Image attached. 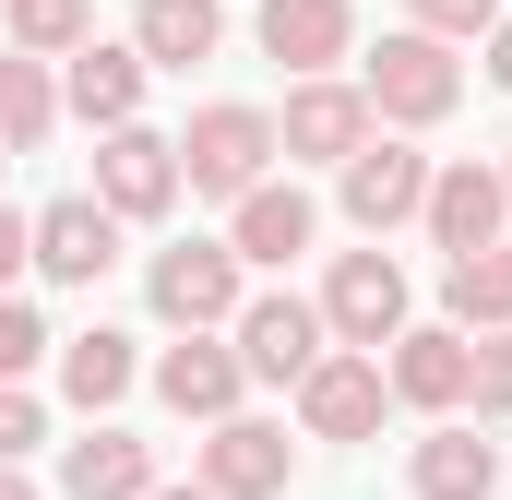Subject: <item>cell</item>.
Listing matches in <instances>:
<instances>
[{
  "label": "cell",
  "mask_w": 512,
  "mask_h": 500,
  "mask_svg": "<svg viewBox=\"0 0 512 500\" xmlns=\"http://www.w3.org/2000/svg\"><path fill=\"white\" fill-rule=\"evenodd\" d=\"M358 96H370V120H393V131L453 120V96H465V72H453V36H429V24L382 36V48H370V72H358Z\"/></svg>",
  "instance_id": "obj_1"
},
{
  "label": "cell",
  "mask_w": 512,
  "mask_h": 500,
  "mask_svg": "<svg viewBox=\"0 0 512 500\" xmlns=\"http://www.w3.org/2000/svg\"><path fill=\"white\" fill-rule=\"evenodd\" d=\"M239 274H251V262H239L227 239H179V250H155L143 286H155V322H179V334H227V322H239Z\"/></svg>",
  "instance_id": "obj_2"
},
{
  "label": "cell",
  "mask_w": 512,
  "mask_h": 500,
  "mask_svg": "<svg viewBox=\"0 0 512 500\" xmlns=\"http://www.w3.org/2000/svg\"><path fill=\"white\" fill-rule=\"evenodd\" d=\"M382 358H370V346H322V358H310V370H298V429H310V441H370V429H382Z\"/></svg>",
  "instance_id": "obj_3"
},
{
  "label": "cell",
  "mask_w": 512,
  "mask_h": 500,
  "mask_svg": "<svg viewBox=\"0 0 512 500\" xmlns=\"http://www.w3.org/2000/svg\"><path fill=\"white\" fill-rule=\"evenodd\" d=\"M262 167H274V120H262V108H203V120L179 131V191L239 203Z\"/></svg>",
  "instance_id": "obj_4"
},
{
  "label": "cell",
  "mask_w": 512,
  "mask_h": 500,
  "mask_svg": "<svg viewBox=\"0 0 512 500\" xmlns=\"http://www.w3.org/2000/svg\"><path fill=\"white\" fill-rule=\"evenodd\" d=\"M322 322H334V346H370L382 358L393 334H405V262L393 250H346L334 286H322Z\"/></svg>",
  "instance_id": "obj_5"
},
{
  "label": "cell",
  "mask_w": 512,
  "mask_h": 500,
  "mask_svg": "<svg viewBox=\"0 0 512 500\" xmlns=\"http://www.w3.org/2000/svg\"><path fill=\"white\" fill-rule=\"evenodd\" d=\"M227 346H239V370H251V381H298L322 346H334V322H322V298H239Z\"/></svg>",
  "instance_id": "obj_6"
},
{
  "label": "cell",
  "mask_w": 512,
  "mask_h": 500,
  "mask_svg": "<svg viewBox=\"0 0 512 500\" xmlns=\"http://www.w3.org/2000/svg\"><path fill=\"white\" fill-rule=\"evenodd\" d=\"M286 477H298V441L274 429V417H215V441H203V489L215 500H286Z\"/></svg>",
  "instance_id": "obj_7"
},
{
  "label": "cell",
  "mask_w": 512,
  "mask_h": 500,
  "mask_svg": "<svg viewBox=\"0 0 512 500\" xmlns=\"http://www.w3.org/2000/svg\"><path fill=\"white\" fill-rule=\"evenodd\" d=\"M96 203H108V215H167V203H179V143H167V131H143V120H120L108 131V143H96Z\"/></svg>",
  "instance_id": "obj_8"
},
{
  "label": "cell",
  "mask_w": 512,
  "mask_h": 500,
  "mask_svg": "<svg viewBox=\"0 0 512 500\" xmlns=\"http://www.w3.org/2000/svg\"><path fill=\"white\" fill-rule=\"evenodd\" d=\"M358 143H370V96H358V84H322V72H298V96H286V120H274V155L346 167Z\"/></svg>",
  "instance_id": "obj_9"
},
{
  "label": "cell",
  "mask_w": 512,
  "mask_h": 500,
  "mask_svg": "<svg viewBox=\"0 0 512 500\" xmlns=\"http://www.w3.org/2000/svg\"><path fill=\"white\" fill-rule=\"evenodd\" d=\"M417 203H429V155H417V143H382V131H370V143L346 155V215H358L370 239H393V227H405Z\"/></svg>",
  "instance_id": "obj_10"
},
{
  "label": "cell",
  "mask_w": 512,
  "mask_h": 500,
  "mask_svg": "<svg viewBox=\"0 0 512 500\" xmlns=\"http://www.w3.org/2000/svg\"><path fill=\"white\" fill-rule=\"evenodd\" d=\"M393 393H405V405H429V417H453V405H465V381H477V346H465V322H405V334H393Z\"/></svg>",
  "instance_id": "obj_11"
},
{
  "label": "cell",
  "mask_w": 512,
  "mask_h": 500,
  "mask_svg": "<svg viewBox=\"0 0 512 500\" xmlns=\"http://www.w3.org/2000/svg\"><path fill=\"white\" fill-rule=\"evenodd\" d=\"M120 262V215L96 203V191H72V203H48L36 215V274H60V286H96Z\"/></svg>",
  "instance_id": "obj_12"
},
{
  "label": "cell",
  "mask_w": 512,
  "mask_h": 500,
  "mask_svg": "<svg viewBox=\"0 0 512 500\" xmlns=\"http://www.w3.org/2000/svg\"><path fill=\"white\" fill-rule=\"evenodd\" d=\"M417 215H429V239H441V250H477V239H501L512 191H501V167L465 155V167H429V203H417Z\"/></svg>",
  "instance_id": "obj_13"
},
{
  "label": "cell",
  "mask_w": 512,
  "mask_h": 500,
  "mask_svg": "<svg viewBox=\"0 0 512 500\" xmlns=\"http://www.w3.org/2000/svg\"><path fill=\"white\" fill-rule=\"evenodd\" d=\"M310 239H322V215H310V191H298V179H251V191H239V227H227L239 262H298Z\"/></svg>",
  "instance_id": "obj_14"
},
{
  "label": "cell",
  "mask_w": 512,
  "mask_h": 500,
  "mask_svg": "<svg viewBox=\"0 0 512 500\" xmlns=\"http://www.w3.org/2000/svg\"><path fill=\"white\" fill-rule=\"evenodd\" d=\"M143 72H155L143 48H108V36H84V48H72V84H60V108H72V120H96V131H120L131 108H143Z\"/></svg>",
  "instance_id": "obj_15"
},
{
  "label": "cell",
  "mask_w": 512,
  "mask_h": 500,
  "mask_svg": "<svg viewBox=\"0 0 512 500\" xmlns=\"http://www.w3.org/2000/svg\"><path fill=\"white\" fill-rule=\"evenodd\" d=\"M346 36H358L346 0H262V60H286V72H334Z\"/></svg>",
  "instance_id": "obj_16"
},
{
  "label": "cell",
  "mask_w": 512,
  "mask_h": 500,
  "mask_svg": "<svg viewBox=\"0 0 512 500\" xmlns=\"http://www.w3.org/2000/svg\"><path fill=\"white\" fill-rule=\"evenodd\" d=\"M239 381H251V370H239V346H215V334H179V346L155 358V393H167L179 417H227Z\"/></svg>",
  "instance_id": "obj_17"
},
{
  "label": "cell",
  "mask_w": 512,
  "mask_h": 500,
  "mask_svg": "<svg viewBox=\"0 0 512 500\" xmlns=\"http://www.w3.org/2000/svg\"><path fill=\"white\" fill-rule=\"evenodd\" d=\"M60 489H72V500H143V489H155V441H131V429L72 441V453H60Z\"/></svg>",
  "instance_id": "obj_18"
},
{
  "label": "cell",
  "mask_w": 512,
  "mask_h": 500,
  "mask_svg": "<svg viewBox=\"0 0 512 500\" xmlns=\"http://www.w3.org/2000/svg\"><path fill=\"white\" fill-rule=\"evenodd\" d=\"M405 477H417V500H489V489H501V441H477V429H429Z\"/></svg>",
  "instance_id": "obj_19"
},
{
  "label": "cell",
  "mask_w": 512,
  "mask_h": 500,
  "mask_svg": "<svg viewBox=\"0 0 512 500\" xmlns=\"http://www.w3.org/2000/svg\"><path fill=\"white\" fill-rule=\"evenodd\" d=\"M441 298H453V322H465V334H501V322H512V250H501V239L441 250Z\"/></svg>",
  "instance_id": "obj_20"
},
{
  "label": "cell",
  "mask_w": 512,
  "mask_h": 500,
  "mask_svg": "<svg viewBox=\"0 0 512 500\" xmlns=\"http://www.w3.org/2000/svg\"><path fill=\"white\" fill-rule=\"evenodd\" d=\"M131 381H143V358H131V334H108V322H96V334H72V346H60V393H72V405H84V417H108V405H120Z\"/></svg>",
  "instance_id": "obj_21"
},
{
  "label": "cell",
  "mask_w": 512,
  "mask_h": 500,
  "mask_svg": "<svg viewBox=\"0 0 512 500\" xmlns=\"http://www.w3.org/2000/svg\"><path fill=\"white\" fill-rule=\"evenodd\" d=\"M215 36H227V12H215V0H143V24H131V48H143L155 72L215 60Z\"/></svg>",
  "instance_id": "obj_22"
},
{
  "label": "cell",
  "mask_w": 512,
  "mask_h": 500,
  "mask_svg": "<svg viewBox=\"0 0 512 500\" xmlns=\"http://www.w3.org/2000/svg\"><path fill=\"white\" fill-rule=\"evenodd\" d=\"M48 120H60V84L36 72V48H12V60H0V143H12V155H36Z\"/></svg>",
  "instance_id": "obj_23"
},
{
  "label": "cell",
  "mask_w": 512,
  "mask_h": 500,
  "mask_svg": "<svg viewBox=\"0 0 512 500\" xmlns=\"http://www.w3.org/2000/svg\"><path fill=\"white\" fill-rule=\"evenodd\" d=\"M96 36V0H12V48H36V60H72Z\"/></svg>",
  "instance_id": "obj_24"
},
{
  "label": "cell",
  "mask_w": 512,
  "mask_h": 500,
  "mask_svg": "<svg viewBox=\"0 0 512 500\" xmlns=\"http://www.w3.org/2000/svg\"><path fill=\"white\" fill-rule=\"evenodd\" d=\"M465 405H477V429H489V417H512V322L477 346V381H465Z\"/></svg>",
  "instance_id": "obj_25"
},
{
  "label": "cell",
  "mask_w": 512,
  "mask_h": 500,
  "mask_svg": "<svg viewBox=\"0 0 512 500\" xmlns=\"http://www.w3.org/2000/svg\"><path fill=\"white\" fill-rule=\"evenodd\" d=\"M36 358H48V322H36L24 298H0V381H24Z\"/></svg>",
  "instance_id": "obj_26"
},
{
  "label": "cell",
  "mask_w": 512,
  "mask_h": 500,
  "mask_svg": "<svg viewBox=\"0 0 512 500\" xmlns=\"http://www.w3.org/2000/svg\"><path fill=\"white\" fill-rule=\"evenodd\" d=\"M36 441H48V417H36V393H24V381H0V465H24Z\"/></svg>",
  "instance_id": "obj_27"
},
{
  "label": "cell",
  "mask_w": 512,
  "mask_h": 500,
  "mask_svg": "<svg viewBox=\"0 0 512 500\" xmlns=\"http://www.w3.org/2000/svg\"><path fill=\"white\" fill-rule=\"evenodd\" d=\"M417 24H429V36H489L501 0H417Z\"/></svg>",
  "instance_id": "obj_28"
},
{
  "label": "cell",
  "mask_w": 512,
  "mask_h": 500,
  "mask_svg": "<svg viewBox=\"0 0 512 500\" xmlns=\"http://www.w3.org/2000/svg\"><path fill=\"white\" fill-rule=\"evenodd\" d=\"M24 262H36V215H12V203H0V298H12V274H24Z\"/></svg>",
  "instance_id": "obj_29"
},
{
  "label": "cell",
  "mask_w": 512,
  "mask_h": 500,
  "mask_svg": "<svg viewBox=\"0 0 512 500\" xmlns=\"http://www.w3.org/2000/svg\"><path fill=\"white\" fill-rule=\"evenodd\" d=\"M489 84H512V24H489Z\"/></svg>",
  "instance_id": "obj_30"
},
{
  "label": "cell",
  "mask_w": 512,
  "mask_h": 500,
  "mask_svg": "<svg viewBox=\"0 0 512 500\" xmlns=\"http://www.w3.org/2000/svg\"><path fill=\"white\" fill-rule=\"evenodd\" d=\"M0 500H36V489H24V465H0Z\"/></svg>",
  "instance_id": "obj_31"
},
{
  "label": "cell",
  "mask_w": 512,
  "mask_h": 500,
  "mask_svg": "<svg viewBox=\"0 0 512 500\" xmlns=\"http://www.w3.org/2000/svg\"><path fill=\"white\" fill-rule=\"evenodd\" d=\"M143 500H215V489H143Z\"/></svg>",
  "instance_id": "obj_32"
},
{
  "label": "cell",
  "mask_w": 512,
  "mask_h": 500,
  "mask_svg": "<svg viewBox=\"0 0 512 500\" xmlns=\"http://www.w3.org/2000/svg\"><path fill=\"white\" fill-rule=\"evenodd\" d=\"M501 191H512V167H501Z\"/></svg>",
  "instance_id": "obj_33"
},
{
  "label": "cell",
  "mask_w": 512,
  "mask_h": 500,
  "mask_svg": "<svg viewBox=\"0 0 512 500\" xmlns=\"http://www.w3.org/2000/svg\"><path fill=\"white\" fill-rule=\"evenodd\" d=\"M0 155H12V143H0Z\"/></svg>",
  "instance_id": "obj_34"
}]
</instances>
